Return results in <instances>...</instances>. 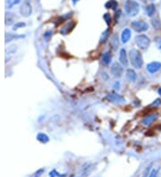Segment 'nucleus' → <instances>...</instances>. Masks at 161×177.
<instances>
[{
	"instance_id": "obj_1",
	"label": "nucleus",
	"mask_w": 161,
	"mask_h": 177,
	"mask_svg": "<svg viewBox=\"0 0 161 177\" xmlns=\"http://www.w3.org/2000/svg\"><path fill=\"white\" fill-rule=\"evenodd\" d=\"M129 59L131 64L136 69H141L143 64V59L141 52L138 51L137 49H131L129 51Z\"/></svg>"
},
{
	"instance_id": "obj_2",
	"label": "nucleus",
	"mask_w": 161,
	"mask_h": 177,
	"mask_svg": "<svg viewBox=\"0 0 161 177\" xmlns=\"http://www.w3.org/2000/svg\"><path fill=\"white\" fill-rule=\"evenodd\" d=\"M125 13L132 17H134L138 14L140 11V4L136 1L133 0H128L125 4Z\"/></svg>"
},
{
	"instance_id": "obj_3",
	"label": "nucleus",
	"mask_w": 161,
	"mask_h": 177,
	"mask_svg": "<svg viewBox=\"0 0 161 177\" xmlns=\"http://www.w3.org/2000/svg\"><path fill=\"white\" fill-rule=\"evenodd\" d=\"M135 43L136 45L138 46V47L141 49H147L150 45V39L149 38L148 36L144 34L138 35L135 37Z\"/></svg>"
},
{
	"instance_id": "obj_4",
	"label": "nucleus",
	"mask_w": 161,
	"mask_h": 177,
	"mask_svg": "<svg viewBox=\"0 0 161 177\" xmlns=\"http://www.w3.org/2000/svg\"><path fill=\"white\" fill-rule=\"evenodd\" d=\"M131 26L133 29V30L136 32L146 31L149 29V24L146 21H134L131 23Z\"/></svg>"
},
{
	"instance_id": "obj_5",
	"label": "nucleus",
	"mask_w": 161,
	"mask_h": 177,
	"mask_svg": "<svg viewBox=\"0 0 161 177\" xmlns=\"http://www.w3.org/2000/svg\"><path fill=\"white\" fill-rule=\"evenodd\" d=\"M20 13L23 17H29L32 13V7L30 3L29 2L28 0L23 1V3L21 4L20 7Z\"/></svg>"
},
{
	"instance_id": "obj_6",
	"label": "nucleus",
	"mask_w": 161,
	"mask_h": 177,
	"mask_svg": "<svg viewBox=\"0 0 161 177\" xmlns=\"http://www.w3.org/2000/svg\"><path fill=\"white\" fill-rule=\"evenodd\" d=\"M110 72H111V74H113V76L116 77V78H119V77L122 76L123 73H124L123 65H121L118 63H114V64H112L111 68H110Z\"/></svg>"
},
{
	"instance_id": "obj_7",
	"label": "nucleus",
	"mask_w": 161,
	"mask_h": 177,
	"mask_svg": "<svg viewBox=\"0 0 161 177\" xmlns=\"http://www.w3.org/2000/svg\"><path fill=\"white\" fill-rule=\"evenodd\" d=\"M107 98L110 102L114 104H124L125 102V99L124 97L120 96L119 94L116 93H110L107 96Z\"/></svg>"
},
{
	"instance_id": "obj_8",
	"label": "nucleus",
	"mask_w": 161,
	"mask_h": 177,
	"mask_svg": "<svg viewBox=\"0 0 161 177\" xmlns=\"http://www.w3.org/2000/svg\"><path fill=\"white\" fill-rule=\"evenodd\" d=\"M158 118V115L157 114H150V115H147L142 119V124L145 126H150L154 123Z\"/></svg>"
},
{
	"instance_id": "obj_9",
	"label": "nucleus",
	"mask_w": 161,
	"mask_h": 177,
	"mask_svg": "<svg viewBox=\"0 0 161 177\" xmlns=\"http://www.w3.org/2000/svg\"><path fill=\"white\" fill-rule=\"evenodd\" d=\"M160 68H161V63L159 62H151L147 64V70L151 74L157 73L158 71H159Z\"/></svg>"
},
{
	"instance_id": "obj_10",
	"label": "nucleus",
	"mask_w": 161,
	"mask_h": 177,
	"mask_svg": "<svg viewBox=\"0 0 161 177\" xmlns=\"http://www.w3.org/2000/svg\"><path fill=\"white\" fill-rule=\"evenodd\" d=\"M93 170V166L91 164H86L85 166H83L81 170L79 177H86L87 175H89V174L91 173V171Z\"/></svg>"
},
{
	"instance_id": "obj_11",
	"label": "nucleus",
	"mask_w": 161,
	"mask_h": 177,
	"mask_svg": "<svg viewBox=\"0 0 161 177\" xmlns=\"http://www.w3.org/2000/svg\"><path fill=\"white\" fill-rule=\"evenodd\" d=\"M119 60L120 63L123 66L126 67L128 65V57H127V54L125 48H122L120 50V54H119Z\"/></svg>"
},
{
	"instance_id": "obj_12",
	"label": "nucleus",
	"mask_w": 161,
	"mask_h": 177,
	"mask_svg": "<svg viewBox=\"0 0 161 177\" xmlns=\"http://www.w3.org/2000/svg\"><path fill=\"white\" fill-rule=\"evenodd\" d=\"M132 33H131V30L128 28L125 29V30L122 31V34H121V39H122L123 43H127L129 41V39L131 38Z\"/></svg>"
},
{
	"instance_id": "obj_13",
	"label": "nucleus",
	"mask_w": 161,
	"mask_h": 177,
	"mask_svg": "<svg viewBox=\"0 0 161 177\" xmlns=\"http://www.w3.org/2000/svg\"><path fill=\"white\" fill-rule=\"evenodd\" d=\"M73 27H74V22H73V21H69V22H67L65 25L63 26L62 28H61V30H60L61 34H63V35L67 34L68 32L71 31L72 29H73Z\"/></svg>"
},
{
	"instance_id": "obj_14",
	"label": "nucleus",
	"mask_w": 161,
	"mask_h": 177,
	"mask_svg": "<svg viewBox=\"0 0 161 177\" xmlns=\"http://www.w3.org/2000/svg\"><path fill=\"white\" fill-rule=\"evenodd\" d=\"M145 12H146V14L148 15L149 17H152L153 15L156 13V7L153 4H148L145 8Z\"/></svg>"
},
{
	"instance_id": "obj_15",
	"label": "nucleus",
	"mask_w": 161,
	"mask_h": 177,
	"mask_svg": "<svg viewBox=\"0 0 161 177\" xmlns=\"http://www.w3.org/2000/svg\"><path fill=\"white\" fill-rule=\"evenodd\" d=\"M126 77L129 81H135L136 79H137V74H136L134 70H133V69H128L126 72Z\"/></svg>"
},
{
	"instance_id": "obj_16",
	"label": "nucleus",
	"mask_w": 161,
	"mask_h": 177,
	"mask_svg": "<svg viewBox=\"0 0 161 177\" xmlns=\"http://www.w3.org/2000/svg\"><path fill=\"white\" fill-rule=\"evenodd\" d=\"M112 60V55L109 52H106L102 55V62L105 65H108L111 63Z\"/></svg>"
},
{
	"instance_id": "obj_17",
	"label": "nucleus",
	"mask_w": 161,
	"mask_h": 177,
	"mask_svg": "<svg viewBox=\"0 0 161 177\" xmlns=\"http://www.w3.org/2000/svg\"><path fill=\"white\" fill-rule=\"evenodd\" d=\"M36 138L38 141H40V142H42V143H47L48 141H49V137L47 136V134H45V133H42V132L38 133Z\"/></svg>"
},
{
	"instance_id": "obj_18",
	"label": "nucleus",
	"mask_w": 161,
	"mask_h": 177,
	"mask_svg": "<svg viewBox=\"0 0 161 177\" xmlns=\"http://www.w3.org/2000/svg\"><path fill=\"white\" fill-rule=\"evenodd\" d=\"M109 34H110V30L109 29H107L105 31H103L101 33L100 36V43H106L107 40L109 38Z\"/></svg>"
},
{
	"instance_id": "obj_19",
	"label": "nucleus",
	"mask_w": 161,
	"mask_h": 177,
	"mask_svg": "<svg viewBox=\"0 0 161 177\" xmlns=\"http://www.w3.org/2000/svg\"><path fill=\"white\" fill-rule=\"evenodd\" d=\"M118 4L116 0H110L107 3H106L105 6L106 8L107 9H112V10H116V7H117Z\"/></svg>"
},
{
	"instance_id": "obj_20",
	"label": "nucleus",
	"mask_w": 161,
	"mask_h": 177,
	"mask_svg": "<svg viewBox=\"0 0 161 177\" xmlns=\"http://www.w3.org/2000/svg\"><path fill=\"white\" fill-rule=\"evenodd\" d=\"M21 0H5V9H11L13 5L20 3Z\"/></svg>"
},
{
	"instance_id": "obj_21",
	"label": "nucleus",
	"mask_w": 161,
	"mask_h": 177,
	"mask_svg": "<svg viewBox=\"0 0 161 177\" xmlns=\"http://www.w3.org/2000/svg\"><path fill=\"white\" fill-rule=\"evenodd\" d=\"M151 23H152V26L156 30H159V29L161 28V22L158 17L152 18V19H151Z\"/></svg>"
},
{
	"instance_id": "obj_22",
	"label": "nucleus",
	"mask_w": 161,
	"mask_h": 177,
	"mask_svg": "<svg viewBox=\"0 0 161 177\" xmlns=\"http://www.w3.org/2000/svg\"><path fill=\"white\" fill-rule=\"evenodd\" d=\"M66 174H59L56 169L49 172V177H66Z\"/></svg>"
},
{
	"instance_id": "obj_23",
	"label": "nucleus",
	"mask_w": 161,
	"mask_h": 177,
	"mask_svg": "<svg viewBox=\"0 0 161 177\" xmlns=\"http://www.w3.org/2000/svg\"><path fill=\"white\" fill-rule=\"evenodd\" d=\"M24 38V35H14V34H9V38L5 37V42H8L14 39V38Z\"/></svg>"
},
{
	"instance_id": "obj_24",
	"label": "nucleus",
	"mask_w": 161,
	"mask_h": 177,
	"mask_svg": "<svg viewBox=\"0 0 161 177\" xmlns=\"http://www.w3.org/2000/svg\"><path fill=\"white\" fill-rule=\"evenodd\" d=\"M103 19H104V21H106V23H107V25H110V24H111L112 18H111V15H110L108 13H104V15H103Z\"/></svg>"
},
{
	"instance_id": "obj_25",
	"label": "nucleus",
	"mask_w": 161,
	"mask_h": 177,
	"mask_svg": "<svg viewBox=\"0 0 161 177\" xmlns=\"http://www.w3.org/2000/svg\"><path fill=\"white\" fill-rule=\"evenodd\" d=\"M112 46L114 47L115 50L118 48V46H119V42H118V38L117 36H114V38H112Z\"/></svg>"
},
{
	"instance_id": "obj_26",
	"label": "nucleus",
	"mask_w": 161,
	"mask_h": 177,
	"mask_svg": "<svg viewBox=\"0 0 161 177\" xmlns=\"http://www.w3.org/2000/svg\"><path fill=\"white\" fill-rule=\"evenodd\" d=\"M155 43H156V46L161 51V38L160 37H157L155 38Z\"/></svg>"
},
{
	"instance_id": "obj_27",
	"label": "nucleus",
	"mask_w": 161,
	"mask_h": 177,
	"mask_svg": "<svg viewBox=\"0 0 161 177\" xmlns=\"http://www.w3.org/2000/svg\"><path fill=\"white\" fill-rule=\"evenodd\" d=\"M160 105H161V99L157 98V99H156V100H155L152 104L150 105V107H159V106H160Z\"/></svg>"
},
{
	"instance_id": "obj_28",
	"label": "nucleus",
	"mask_w": 161,
	"mask_h": 177,
	"mask_svg": "<svg viewBox=\"0 0 161 177\" xmlns=\"http://www.w3.org/2000/svg\"><path fill=\"white\" fill-rule=\"evenodd\" d=\"M25 26V23L24 22H18V23H15V25L13 26V30H17L19 28H21V27H24Z\"/></svg>"
},
{
	"instance_id": "obj_29",
	"label": "nucleus",
	"mask_w": 161,
	"mask_h": 177,
	"mask_svg": "<svg viewBox=\"0 0 161 177\" xmlns=\"http://www.w3.org/2000/svg\"><path fill=\"white\" fill-rule=\"evenodd\" d=\"M51 36H52V31L51 30H47V31L45 32V34H44V38H45L47 40H48Z\"/></svg>"
},
{
	"instance_id": "obj_30",
	"label": "nucleus",
	"mask_w": 161,
	"mask_h": 177,
	"mask_svg": "<svg viewBox=\"0 0 161 177\" xmlns=\"http://www.w3.org/2000/svg\"><path fill=\"white\" fill-rule=\"evenodd\" d=\"M157 174H158V171L156 170V169H152L151 172L150 173L149 177H157Z\"/></svg>"
},
{
	"instance_id": "obj_31",
	"label": "nucleus",
	"mask_w": 161,
	"mask_h": 177,
	"mask_svg": "<svg viewBox=\"0 0 161 177\" xmlns=\"http://www.w3.org/2000/svg\"><path fill=\"white\" fill-rule=\"evenodd\" d=\"M43 172H44V169H39V170H38L36 173H35L34 177H39L43 174Z\"/></svg>"
},
{
	"instance_id": "obj_32",
	"label": "nucleus",
	"mask_w": 161,
	"mask_h": 177,
	"mask_svg": "<svg viewBox=\"0 0 161 177\" xmlns=\"http://www.w3.org/2000/svg\"><path fill=\"white\" fill-rule=\"evenodd\" d=\"M121 14V11L120 10H117L116 11V14H115V18H116V21H118V19H119V16H120Z\"/></svg>"
},
{
	"instance_id": "obj_33",
	"label": "nucleus",
	"mask_w": 161,
	"mask_h": 177,
	"mask_svg": "<svg viewBox=\"0 0 161 177\" xmlns=\"http://www.w3.org/2000/svg\"><path fill=\"white\" fill-rule=\"evenodd\" d=\"M114 86H115V88H116V89H119V82H118V81H116Z\"/></svg>"
},
{
	"instance_id": "obj_34",
	"label": "nucleus",
	"mask_w": 161,
	"mask_h": 177,
	"mask_svg": "<svg viewBox=\"0 0 161 177\" xmlns=\"http://www.w3.org/2000/svg\"><path fill=\"white\" fill-rule=\"evenodd\" d=\"M158 93L159 94V96H161V88H159V90H158Z\"/></svg>"
},
{
	"instance_id": "obj_35",
	"label": "nucleus",
	"mask_w": 161,
	"mask_h": 177,
	"mask_svg": "<svg viewBox=\"0 0 161 177\" xmlns=\"http://www.w3.org/2000/svg\"><path fill=\"white\" fill-rule=\"evenodd\" d=\"M78 1H79V0H73V4H76V3L78 2Z\"/></svg>"
},
{
	"instance_id": "obj_36",
	"label": "nucleus",
	"mask_w": 161,
	"mask_h": 177,
	"mask_svg": "<svg viewBox=\"0 0 161 177\" xmlns=\"http://www.w3.org/2000/svg\"><path fill=\"white\" fill-rule=\"evenodd\" d=\"M150 1H154V0H150Z\"/></svg>"
}]
</instances>
